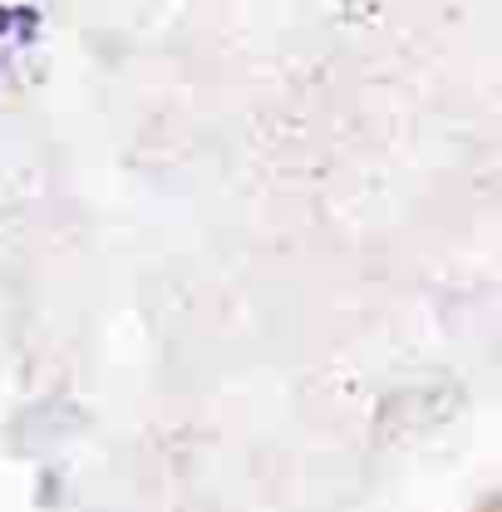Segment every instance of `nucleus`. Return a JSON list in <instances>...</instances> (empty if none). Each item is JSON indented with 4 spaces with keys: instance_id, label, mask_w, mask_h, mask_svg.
<instances>
[]
</instances>
